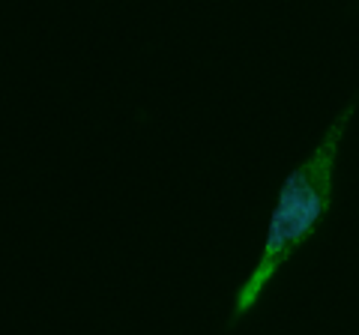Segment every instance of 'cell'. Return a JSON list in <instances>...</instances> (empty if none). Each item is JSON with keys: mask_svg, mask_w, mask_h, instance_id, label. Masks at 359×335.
I'll list each match as a JSON object with an SVG mask.
<instances>
[{"mask_svg": "<svg viewBox=\"0 0 359 335\" xmlns=\"http://www.w3.org/2000/svg\"><path fill=\"white\" fill-rule=\"evenodd\" d=\"M353 102L339 111V117L332 120V126L323 132L320 144L314 147L299 168L290 171L285 180L282 192H278L273 219H269V231L264 240L261 261L252 270V275L245 278V285L237 290V303H233V317H243L257 299H261L264 287L269 285L282 266L290 261L302 242H306L323 216L330 213L332 204V174H335V156H339L341 138L347 132V123L353 117Z\"/></svg>", "mask_w": 359, "mask_h": 335, "instance_id": "1", "label": "cell"}]
</instances>
